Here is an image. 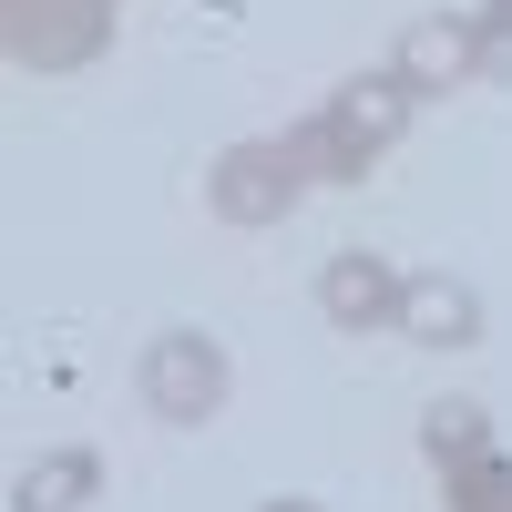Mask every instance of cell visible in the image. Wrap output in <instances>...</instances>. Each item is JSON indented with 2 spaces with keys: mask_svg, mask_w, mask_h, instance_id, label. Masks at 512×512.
<instances>
[{
  "mask_svg": "<svg viewBox=\"0 0 512 512\" xmlns=\"http://www.w3.org/2000/svg\"><path fill=\"white\" fill-rule=\"evenodd\" d=\"M482 451H492V410L482 400H431L420 410V461L431 472H472Z\"/></svg>",
  "mask_w": 512,
  "mask_h": 512,
  "instance_id": "9",
  "label": "cell"
},
{
  "mask_svg": "<svg viewBox=\"0 0 512 512\" xmlns=\"http://www.w3.org/2000/svg\"><path fill=\"white\" fill-rule=\"evenodd\" d=\"M123 0H0V41L21 72H93L113 52Z\"/></svg>",
  "mask_w": 512,
  "mask_h": 512,
  "instance_id": "4",
  "label": "cell"
},
{
  "mask_svg": "<svg viewBox=\"0 0 512 512\" xmlns=\"http://www.w3.org/2000/svg\"><path fill=\"white\" fill-rule=\"evenodd\" d=\"M205 205H216L226 226H287L297 205H308V164H297L287 134H246L205 164Z\"/></svg>",
  "mask_w": 512,
  "mask_h": 512,
  "instance_id": "3",
  "label": "cell"
},
{
  "mask_svg": "<svg viewBox=\"0 0 512 512\" xmlns=\"http://www.w3.org/2000/svg\"><path fill=\"white\" fill-rule=\"evenodd\" d=\"M390 72H400L410 103H441V93H461V82H482V31H472V11H410L400 41H390Z\"/></svg>",
  "mask_w": 512,
  "mask_h": 512,
  "instance_id": "5",
  "label": "cell"
},
{
  "mask_svg": "<svg viewBox=\"0 0 512 512\" xmlns=\"http://www.w3.org/2000/svg\"><path fill=\"white\" fill-rule=\"evenodd\" d=\"M472 31H482V82H512V0H472Z\"/></svg>",
  "mask_w": 512,
  "mask_h": 512,
  "instance_id": "11",
  "label": "cell"
},
{
  "mask_svg": "<svg viewBox=\"0 0 512 512\" xmlns=\"http://www.w3.org/2000/svg\"><path fill=\"white\" fill-rule=\"evenodd\" d=\"M441 512H512V461L482 451L472 472H441Z\"/></svg>",
  "mask_w": 512,
  "mask_h": 512,
  "instance_id": "10",
  "label": "cell"
},
{
  "mask_svg": "<svg viewBox=\"0 0 512 512\" xmlns=\"http://www.w3.org/2000/svg\"><path fill=\"white\" fill-rule=\"evenodd\" d=\"M103 492V461L93 451H41V461H21V472H11V512H82V502H93Z\"/></svg>",
  "mask_w": 512,
  "mask_h": 512,
  "instance_id": "8",
  "label": "cell"
},
{
  "mask_svg": "<svg viewBox=\"0 0 512 512\" xmlns=\"http://www.w3.org/2000/svg\"><path fill=\"white\" fill-rule=\"evenodd\" d=\"M410 113L420 103L400 93V72L379 62V72H349L338 93H318L308 123H287V144H297V164H308V185H359L369 164L410 134Z\"/></svg>",
  "mask_w": 512,
  "mask_h": 512,
  "instance_id": "1",
  "label": "cell"
},
{
  "mask_svg": "<svg viewBox=\"0 0 512 512\" xmlns=\"http://www.w3.org/2000/svg\"><path fill=\"white\" fill-rule=\"evenodd\" d=\"M256 512H328V502H308V492H267Z\"/></svg>",
  "mask_w": 512,
  "mask_h": 512,
  "instance_id": "12",
  "label": "cell"
},
{
  "mask_svg": "<svg viewBox=\"0 0 512 512\" xmlns=\"http://www.w3.org/2000/svg\"><path fill=\"white\" fill-rule=\"evenodd\" d=\"M400 338H410V349H472V338H482V297H472V277L410 267V287H400Z\"/></svg>",
  "mask_w": 512,
  "mask_h": 512,
  "instance_id": "7",
  "label": "cell"
},
{
  "mask_svg": "<svg viewBox=\"0 0 512 512\" xmlns=\"http://www.w3.org/2000/svg\"><path fill=\"white\" fill-rule=\"evenodd\" d=\"M400 287H410V267H390L379 246H338L318 267V308H328V328L369 338V328H400Z\"/></svg>",
  "mask_w": 512,
  "mask_h": 512,
  "instance_id": "6",
  "label": "cell"
},
{
  "mask_svg": "<svg viewBox=\"0 0 512 512\" xmlns=\"http://www.w3.org/2000/svg\"><path fill=\"white\" fill-rule=\"evenodd\" d=\"M134 390H144V410L164 420V431H205V420L226 410V390H236L226 338H205V328H154V338H144Z\"/></svg>",
  "mask_w": 512,
  "mask_h": 512,
  "instance_id": "2",
  "label": "cell"
}]
</instances>
